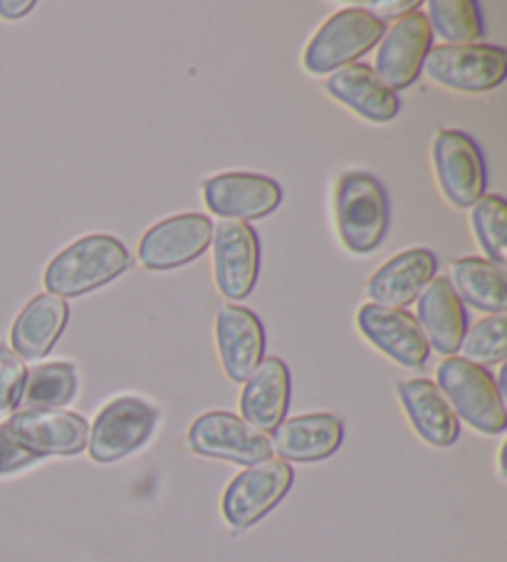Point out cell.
Returning <instances> with one entry per match:
<instances>
[{
    "label": "cell",
    "instance_id": "7a4b0ae2",
    "mask_svg": "<svg viewBox=\"0 0 507 562\" xmlns=\"http://www.w3.org/2000/svg\"><path fill=\"white\" fill-rule=\"evenodd\" d=\"M335 213L339 238L349 254H372L388 231L386 191L367 171H349L337 181Z\"/></svg>",
    "mask_w": 507,
    "mask_h": 562
},
{
    "label": "cell",
    "instance_id": "9c48e42d",
    "mask_svg": "<svg viewBox=\"0 0 507 562\" xmlns=\"http://www.w3.org/2000/svg\"><path fill=\"white\" fill-rule=\"evenodd\" d=\"M11 439L41 461L43 457H75L87 449L90 426L80 414L60 409H23L5 424Z\"/></svg>",
    "mask_w": 507,
    "mask_h": 562
},
{
    "label": "cell",
    "instance_id": "f1b7e54d",
    "mask_svg": "<svg viewBox=\"0 0 507 562\" xmlns=\"http://www.w3.org/2000/svg\"><path fill=\"white\" fill-rule=\"evenodd\" d=\"M27 370L11 347L0 345V422L18 409L23 396Z\"/></svg>",
    "mask_w": 507,
    "mask_h": 562
},
{
    "label": "cell",
    "instance_id": "44dd1931",
    "mask_svg": "<svg viewBox=\"0 0 507 562\" xmlns=\"http://www.w3.org/2000/svg\"><path fill=\"white\" fill-rule=\"evenodd\" d=\"M325 90L337 102L352 106L359 117L379 124L392 122L398 114V106H402L398 97L379 80L372 67L359 63L339 67L337 72H331L325 82Z\"/></svg>",
    "mask_w": 507,
    "mask_h": 562
},
{
    "label": "cell",
    "instance_id": "484cf974",
    "mask_svg": "<svg viewBox=\"0 0 507 562\" xmlns=\"http://www.w3.org/2000/svg\"><path fill=\"white\" fill-rule=\"evenodd\" d=\"M77 394L75 367L67 362H53L35 367L27 374L21 404L25 409H60L67 406Z\"/></svg>",
    "mask_w": 507,
    "mask_h": 562
},
{
    "label": "cell",
    "instance_id": "5b68a950",
    "mask_svg": "<svg viewBox=\"0 0 507 562\" xmlns=\"http://www.w3.org/2000/svg\"><path fill=\"white\" fill-rule=\"evenodd\" d=\"M156 422V406L139 396H120L97 414L87 436V451L97 463L122 461L151 439Z\"/></svg>",
    "mask_w": 507,
    "mask_h": 562
},
{
    "label": "cell",
    "instance_id": "8fae6325",
    "mask_svg": "<svg viewBox=\"0 0 507 562\" xmlns=\"http://www.w3.org/2000/svg\"><path fill=\"white\" fill-rule=\"evenodd\" d=\"M213 226L201 213H181L149 228L139 244V260L149 270H173L196 260L209 248Z\"/></svg>",
    "mask_w": 507,
    "mask_h": 562
},
{
    "label": "cell",
    "instance_id": "9a60e30c",
    "mask_svg": "<svg viewBox=\"0 0 507 562\" xmlns=\"http://www.w3.org/2000/svg\"><path fill=\"white\" fill-rule=\"evenodd\" d=\"M206 206L230 221L266 218L280 206L282 191L272 179L260 173H221L203 183Z\"/></svg>",
    "mask_w": 507,
    "mask_h": 562
},
{
    "label": "cell",
    "instance_id": "5bb4252c",
    "mask_svg": "<svg viewBox=\"0 0 507 562\" xmlns=\"http://www.w3.org/2000/svg\"><path fill=\"white\" fill-rule=\"evenodd\" d=\"M433 33L424 13H412L388 27L382 47L376 53V77L388 90H404L421 75L428 50H431Z\"/></svg>",
    "mask_w": 507,
    "mask_h": 562
},
{
    "label": "cell",
    "instance_id": "7402d4cb",
    "mask_svg": "<svg viewBox=\"0 0 507 562\" xmlns=\"http://www.w3.org/2000/svg\"><path fill=\"white\" fill-rule=\"evenodd\" d=\"M67 317H70V307L63 297L50 293L33 297L11 329L13 352L21 360H43L60 340Z\"/></svg>",
    "mask_w": 507,
    "mask_h": 562
},
{
    "label": "cell",
    "instance_id": "ba28073f",
    "mask_svg": "<svg viewBox=\"0 0 507 562\" xmlns=\"http://www.w3.org/2000/svg\"><path fill=\"white\" fill-rule=\"evenodd\" d=\"M189 446L199 457L233 461L240 467H256L260 461L272 459L268 436L230 412L199 416L189 429Z\"/></svg>",
    "mask_w": 507,
    "mask_h": 562
},
{
    "label": "cell",
    "instance_id": "52a82bcc",
    "mask_svg": "<svg viewBox=\"0 0 507 562\" xmlns=\"http://www.w3.org/2000/svg\"><path fill=\"white\" fill-rule=\"evenodd\" d=\"M292 481H295V473L282 459L260 461L238 473L223 493V516L228 526L236 530L256 526L288 496Z\"/></svg>",
    "mask_w": 507,
    "mask_h": 562
},
{
    "label": "cell",
    "instance_id": "cb8c5ba5",
    "mask_svg": "<svg viewBox=\"0 0 507 562\" xmlns=\"http://www.w3.org/2000/svg\"><path fill=\"white\" fill-rule=\"evenodd\" d=\"M455 295L483 313H505L507 283L505 270L483 258H461L451 266V280Z\"/></svg>",
    "mask_w": 507,
    "mask_h": 562
},
{
    "label": "cell",
    "instance_id": "7c38bea8",
    "mask_svg": "<svg viewBox=\"0 0 507 562\" xmlns=\"http://www.w3.org/2000/svg\"><path fill=\"white\" fill-rule=\"evenodd\" d=\"M213 260L216 283L228 300H243L252 293L260 270V244L248 223L223 221L213 226Z\"/></svg>",
    "mask_w": 507,
    "mask_h": 562
},
{
    "label": "cell",
    "instance_id": "4dcf8cb0",
    "mask_svg": "<svg viewBox=\"0 0 507 562\" xmlns=\"http://www.w3.org/2000/svg\"><path fill=\"white\" fill-rule=\"evenodd\" d=\"M418 5H421L418 0H372V3H367L362 8L384 23L394 21V18L412 15Z\"/></svg>",
    "mask_w": 507,
    "mask_h": 562
},
{
    "label": "cell",
    "instance_id": "3957f363",
    "mask_svg": "<svg viewBox=\"0 0 507 562\" xmlns=\"http://www.w3.org/2000/svg\"><path fill=\"white\" fill-rule=\"evenodd\" d=\"M438 390L451 404L455 416L481 434H503L507 412L500 386L485 367H477L463 357H448L438 367Z\"/></svg>",
    "mask_w": 507,
    "mask_h": 562
},
{
    "label": "cell",
    "instance_id": "f546056e",
    "mask_svg": "<svg viewBox=\"0 0 507 562\" xmlns=\"http://www.w3.org/2000/svg\"><path fill=\"white\" fill-rule=\"evenodd\" d=\"M37 459L33 453H27L23 446H18L11 434L5 431V426L0 424V476H5V473H15L25 467H31Z\"/></svg>",
    "mask_w": 507,
    "mask_h": 562
},
{
    "label": "cell",
    "instance_id": "30bf717a",
    "mask_svg": "<svg viewBox=\"0 0 507 562\" xmlns=\"http://www.w3.org/2000/svg\"><path fill=\"white\" fill-rule=\"evenodd\" d=\"M436 177L448 201L467 209L485 193V161L477 144L465 132L443 130L433 139Z\"/></svg>",
    "mask_w": 507,
    "mask_h": 562
},
{
    "label": "cell",
    "instance_id": "4316f807",
    "mask_svg": "<svg viewBox=\"0 0 507 562\" xmlns=\"http://www.w3.org/2000/svg\"><path fill=\"white\" fill-rule=\"evenodd\" d=\"M463 360L477 367L497 364L507 357V317L505 313L487 315L481 323H475L471 329H465L461 342Z\"/></svg>",
    "mask_w": 507,
    "mask_h": 562
},
{
    "label": "cell",
    "instance_id": "4fadbf2b",
    "mask_svg": "<svg viewBox=\"0 0 507 562\" xmlns=\"http://www.w3.org/2000/svg\"><path fill=\"white\" fill-rule=\"evenodd\" d=\"M357 323L369 342L406 370H421L428 362L431 347H428L416 317L406 310L367 303L359 310Z\"/></svg>",
    "mask_w": 507,
    "mask_h": 562
},
{
    "label": "cell",
    "instance_id": "1f68e13d",
    "mask_svg": "<svg viewBox=\"0 0 507 562\" xmlns=\"http://www.w3.org/2000/svg\"><path fill=\"white\" fill-rule=\"evenodd\" d=\"M35 8L33 0H0V18L15 21V18L27 15Z\"/></svg>",
    "mask_w": 507,
    "mask_h": 562
},
{
    "label": "cell",
    "instance_id": "277c9868",
    "mask_svg": "<svg viewBox=\"0 0 507 562\" xmlns=\"http://www.w3.org/2000/svg\"><path fill=\"white\" fill-rule=\"evenodd\" d=\"M384 33V23L364 8H345L312 37L305 50V67L315 75L337 72L372 50Z\"/></svg>",
    "mask_w": 507,
    "mask_h": 562
},
{
    "label": "cell",
    "instance_id": "2e32d148",
    "mask_svg": "<svg viewBox=\"0 0 507 562\" xmlns=\"http://www.w3.org/2000/svg\"><path fill=\"white\" fill-rule=\"evenodd\" d=\"M218 355L233 382H248L266 355V329L256 313L240 305H223L216 319Z\"/></svg>",
    "mask_w": 507,
    "mask_h": 562
},
{
    "label": "cell",
    "instance_id": "d4e9b609",
    "mask_svg": "<svg viewBox=\"0 0 507 562\" xmlns=\"http://www.w3.org/2000/svg\"><path fill=\"white\" fill-rule=\"evenodd\" d=\"M426 21L448 45H477L485 35L475 0H431Z\"/></svg>",
    "mask_w": 507,
    "mask_h": 562
},
{
    "label": "cell",
    "instance_id": "603a6c76",
    "mask_svg": "<svg viewBox=\"0 0 507 562\" xmlns=\"http://www.w3.org/2000/svg\"><path fill=\"white\" fill-rule=\"evenodd\" d=\"M398 396L412 419L414 429L418 431L424 441L438 449H448L453 446L458 434H461V424L453 414L451 404L433 382L428 380H408L398 384Z\"/></svg>",
    "mask_w": 507,
    "mask_h": 562
},
{
    "label": "cell",
    "instance_id": "ffe728a7",
    "mask_svg": "<svg viewBox=\"0 0 507 562\" xmlns=\"http://www.w3.org/2000/svg\"><path fill=\"white\" fill-rule=\"evenodd\" d=\"M436 256L428 248L404 250L376 270L369 280V297L382 307H406L436 278Z\"/></svg>",
    "mask_w": 507,
    "mask_h": 562
},
{
    "label": "cell",
    "instance_id": "8992f818",
    "mask_svg": "<svg viewBox=\"0 0 507 562\" xmlns=\"http://www.w3.org/2000/svg\"><path fill=\"white\" fill-rule=\"evenodd\" d=\"M421 70L448 90L477 94L505 80L507 53L495 45H441L428 50Z\"/></svg>",
    "mask_w": 507,
    "mask_h": 562
},
{
    "label": "cell",
    "instance_id": "6da1fadb",
    "mask_svg": "<svg viewBox=\"0 0 507 562\" xmlns=\"http://www.w3.org/2000/svg\"><path fill=\"white\" fill-rule=\"evenodd\" d=\"M132 256L112 236H84L60 250L45 270V288L57 297H77L112 283L129 270Z\"/></svg>",
    "mask_w": 507,
    "mask_h": 562
},
{
    "label": "cell",
    "instance_id": "d6986e66",
    "mask_svg": "<svg viewBox=\"0 0 507 562\" xmlns=\"http://www.w3.org/2000/svg\"><path fill=\"white\" fill-rule=\"evenodd\" d=\"M418 327L426 335L428 347L446 357H453L461 350V342L467 329V315L463 300L455 295L448 278H433L418 297Z\"/></svg>",
    "mask_w": 507,
    "mask_h": 562
},
{
    "label": "cell",
    "instance_id": "e0dca14e",
    "mask_svg": "<svg viewBox=\"0 0 507 562\" xmlns=\"http://www.w3.org/2000/svg\"><path fill=\"white\" fill-rule=\"evenodd\" d=\"M345 439V424L335 414H305L282 419L270 446L282 461L312 463L329 459Z\"/></svg>",
    "mask_w": 507,
    "mask_h": 562
},
{
    "label": "cell",
    "instance_id": "ac0fdd59",
    "mask_svg": "<svg viewBox=\"0 0 507 562\" xmlns=\"http://www.w3.org/2000/svg\"><path fill=\"white\" fill-rule=\"evenodd\" d=\"M290 392L292 382L288 364L278 357H268L248 376L240 396V419L262 434L275 431L288 414Z\"/></svg>",
    "mask_w": 507,
    "mask_h": 562
},
{
    "label": "cell",
    "instance_id": "83f0119b",
    "mask_svg": "<svg viewBox=\"0 0 507 562\" xmlns=\"http://www.w3.org/2000/svg\"><path fill=\"white\" fill-rule=\"evenodd\" d=\"M473 228L487 258L503 268L507 260V203L500 196H483L473 203Z\"/></svg>",
    "mask_w": 507,
    "mask_h": 562
}]
</instances>
